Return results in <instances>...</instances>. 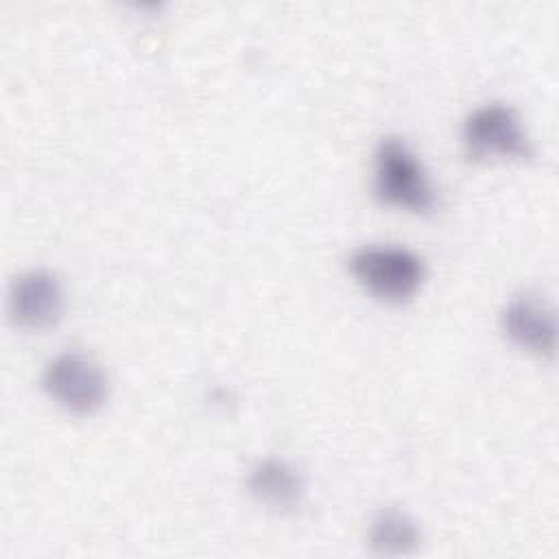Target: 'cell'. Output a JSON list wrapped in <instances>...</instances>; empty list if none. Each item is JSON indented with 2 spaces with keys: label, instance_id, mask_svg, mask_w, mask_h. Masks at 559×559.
I'll use <instances>...</instances> for the list:
<instances>
[{
  "label": "cell",
  "instance_id": "1",
  "mask_svg": "<svg viewBox=\"0 0 559 559\" xmlns=\"http://www.w3.org/2000/svg\"><path fill=\"white\" fill-rule=\"evenodd\" d=\"M373 194L382 205L413 214L437 207V190L419 157L400 138H382L373 155Z\"/></svg>",
  "mask_w": 559,
  "mask_h": 559
},
{
  "label": "cell",
  "instance_id": "2",
  "mask_svg": "<svg viewBox=\"0 0 559 559\" xmlns=\"http://www.w3.org/2000/svg\"><path fill=\"white\" fill-rule=\"evenodd\" d=\"M354 280L376 299L386 304L408 301L424 284V260L395 245H365L347 260Z\"/></svg>",
  "mask_w": 559,
  "mask_h": 559
},
{
  "label": "cell",
  "instance_id": "3",
  "mask_svg": "<svg viewBox=\"0 0 559 559\" xmlns=\"http://www.w3.org/2000/svg\"><path fill=\"white\" fill-rule=\"evenodd\" d=\"M41 389L52 402L74 415H92L107 400V378L103 369L79 352L55 356L44 373Z\"/></svg>",
  "mask_w": 559,
  "mask_h": 559
},
{
  "label": "cell",
  "instance_id": "4",
  "mask_svg": "<svg viewBox=\"0 0 559 559\" xmlns=\"http://www.w3.org/2000/svg\"><path fill=\"white\" fill-rule=\"evenodd\" d=\"M463 144L469 159L533 157L531 138L526 135L518 111L504 103H491L474 109L463 124Z\"/></svg>",
  "mask_w": 559,
  "mask_h": 559
},
{
  "label": "cell",
  "instance_id": "5",
  "mask_svg": "<svg viewBox=\"0 0 559 559\" xmlns=\"http://www.w3.org/2000/svg\"><path fill=\"white\" fill-rule=\"evenodd\" d=\"M502 334L520 349L535 356H552L557 347V321L552 306L537 293L513 297L500 312Z\"/></svg>",
  "mask_w": 559,
  "mask_h": 559
},
{
  "label": "cell",
  "instance_id": "6",
  "mask_svg": "<svg viewBox=\"0 0 559 559\" xmlns=\"http://www.w3.org/2000/svg\"><path fill=\"white\" fill-rule=\"evenodd\" d=\"M11 321L26 330H46L63 314V288L55 273L33 269L15 277L9 290Z\"/></svg>",
  "mask_w": 559,
  "mask_h": 559
},
{
  "label": "cell",
  "instance_id": "7",
  "mask_svg": "<svg viewBox=\"0 0 559 559\" xmlns=\"http://www.w3.org/2000/svg\"><path fill=\"white\" fill-rule=\"evenodd\" d=\"M247 487L253 500L275 511H290L304 496V480L299 472L288 461L275 456L262 459L251 467Z\"/></svg>",
  "mask_w": 559,
  "mask_h": 559
},
{
  "label": "cell",
  "instance_id": "8",
  "mask_svg": "<svg viewBox=\"0 0 559 559\" xmlns=\"http://www.w3.org/2000/svg\"><path fill=\"white\" fill-rule=\"evenodd\" d=\"M367 542L378 555L402 557L419 548L421 533L408 513L400 509H382L369 524Z\"/></svg>",
  "mask_w": 559,
  "mask_h": 559
}]
</instances>
